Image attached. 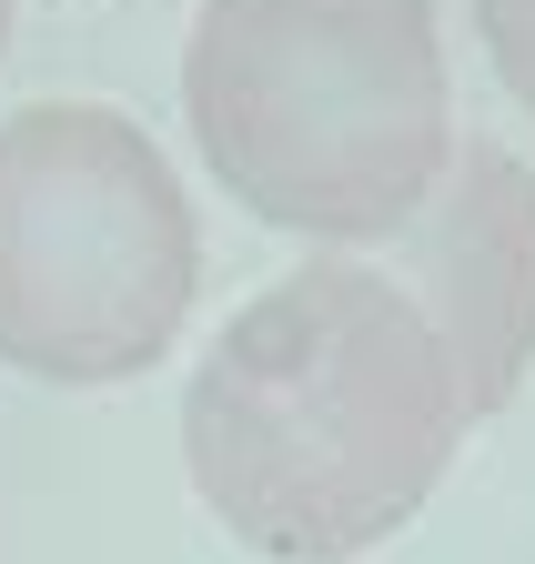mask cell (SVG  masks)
<instances>
[{
    "mask_svg": "<svg viewBox=\"0 0 535 564\" xmlns=\"http://www.w3.org/2000/svg\"><path fill=\"white\" fill-rule=\"evenodd\" d=\"M182 121L253 223L394 242L454 162L435 0H203Z\"/></svg>",
    "mask_w": 535,
    "mask_h": 564,
    "instance_id": "obj_2",
    "label": "cell"
},
{
    "mask_svg": "<svg viewBox=\"0 0 535 564\" xmlns=\"http://www.w3.org/2000/svg\"><path fill=\"white\" fill-rule=\"evenodd\" d=\"M475 31H485L495 82L535 111V0H475Z\"/></svg>",
    "mask_w": 535,
    "mask_h": 564,
    "instance_id": "obj_5",
    "label": "cell"
},
{
    "mask_svg": "<svg viewBox=\"0 0 535 564\" xmlns=\"http://www.w3.org/2000/svg\"><path fill=\"white\" fill-rule=\"evenodd\" d=\"M384 272L435 323L464 413H495L535 364V172L505 141H454L435 202L394 232Z\"/></svg>",
    "mask_w": 535,
    "mask_h": 564,
    "instance_id": "obj_4",
    "label": "cell"
},
{
    "mask_svg": "<svg viewBox=\"0 0 535 564\" xmlns=\"http://www.w3.org/2000/svg\"><path fill=\"white\" fill-rule=\"evenodd\" d=\"M0 51H11V0H0Z\"/></svg>",
    "mask_w": 535,
    "mask_h": 564,
    "instance_id": "obj_6",
    "label": "cell"
},
{
    "mask_svg": "<svg viewBox=\"0 0 535 564\" xmlns=\"http://www.w3.org/2000/svg\"><path fill=\"white\" fill-rule=\"evenodd\" d=\"M464 383L384 262H303L213 333L182 383L192 494L274 564H344L425 514Z\"/></svg>",
    "mask_w": 535,
    "mask_h": 564,
    "instance_id": "obj_1",
    "label": "cell"
},
{
    "mask_svg": "<svg viewBox=\"0 0 535 564\" xmlns=\"http://www.w3.org/2000/svg\"><path fill=\"white\" fill-rule=\"evenodd\" d=\"M192 282L203 232L111 101H31L0 121V364L41 383H131L152 373Z\"/></svg>",
    "mask_w": 535,
    "mask_h": 564,
    "instance_id": "obj_3",
    "label": "cell"
}]
</instances>
